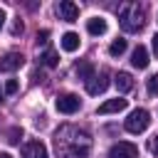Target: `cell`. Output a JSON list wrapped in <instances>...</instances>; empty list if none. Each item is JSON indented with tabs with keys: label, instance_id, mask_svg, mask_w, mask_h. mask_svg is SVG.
<instances>
[{
	"label": "cell",
	"instance_id": "6da1fadb",
	"mask_svg": "<svg viewBox=\"0 0 158 158\" xmlns=\"http://www.w3.org/2000/svg\"><path fill=\"white\" fill-rule=\"evenodd\" d=\"M54 148L59 158H86L91 148V138L86 131L77 126H62L54 133Z\"/></svg>",
	"mask_w": 158,
	"mask_h": 158
},
{
	"label": "cell",
	"instance_id": "7a4b0ae2",
	"mask_svg": "<svg viewBox=\"0 0 158 158\" xmlns=\"http://www.w3.org/2000/svg\"><path fill=\"white\" fill-rule=\"evenodd\" d=\"M118 22L126 32H141L146 25V10L138 2H123L118 7Z\"/></svg>",
	"mask_w": 158,
	"mask_h": 158
},
{
	"label": "cell",
	"instance_id": "3957f363",
	"mask_svg": "<svg viewBox=\"0 0 158 158\" xmlns=\"http://www.w3.org/2000/svg\"><path fill=\"white\" fill-rule=\"evenodd\" d=\"M148 123H151V114H148L146 109H133V111L128 114V118L123 121V128H126L128 133H143V131L148 128Z\"/></svg>",
	"mask_w": 158,
	"mask_h": 158
},
{
	"label": "cell",
	"instance_id": "277c9868",
	"mask_svg": "<svg viewBox=\"0 0 158 158\" xmlns=\"http://www.w3.org/2000/svg\"><path fill=\"white\" fill-rule=\"evenodd\" d=\"M54 106H57L59 114H74V111H79L81 101H79L77 94H59L57 101H54Z\"/></svg>",
	"mask_w": 158,
	"mask_h": 158
},
{
	"label": "cell",
	"instance_id": "5b68a950",
	"mask_svg": "<svg viewBox=\"0 0 158 158\" xmlns=\"http://www.w3.org/2000/svg\"><path fill=\"white\" fill-rule=\"evenodd\" d=\"M109 158H138V148L128 141H118L109 148Z\"/></svg>",
	"mask_w": 158,
	"mask_h": 158
},
{
	"label": "cell",
	"instance_id": "8992f818",
	"mask_svg": "<svg viewBox=\"0 0 158 158\" xmlns=\"http://www.w3.org/2000/svg\"><path fill=\"white\" fill-rule=\"evenodd\" d=\"M57 15L64 22H74L79 17V5L72 2V0H62V2H57Z\"/></svg>",
	"mask_w": 158,
	"mask_h": 158
},
{
	"label": "cell",
	"instance_id": "52a82bcc",
	"mask_svg": "<svg viewBox=\"0 0 158 158\" xmlns=\"http://www.w3.org/2000/svg\"><path fill=\"white\" fill-rule=\"evenodd\" d=\"M106 86H109V74H106V72H99V74H94V77L86 81V91H89L91 96H99L101 91H106Z\"/></svg>",
	"mask_w": 158,
	"mask_h": 158
},
{
	"label": "cell",
	"instance_id": "ba28073f",
	"mask_svg": "<svg viewBox=\"0 0 158 158\" xmlns=\"http://www.w3.org/2000/svg\"><path fill=\"white\" fill-rule=\"evenodd\" d=\"M22 158H49V153L42 141H30L22 146Z\"/></svg>",
	"mask_w": 158,
	"mask_h": 158
},
{
	"label": "cell",
	"instance_id": "9c48e42d",
	"mask_svg": "<svg viewBox=\"0 0 158 158\" xmlns=\"http://www.w3.org/2000/svg\"><path fill=\"white\" fill-rule=\"evenodd\" d=\"M25 64V57L20 52H7L2 59H0V72H15Z\"/></svg>",
	"mask_w": 158,
	"mask_h": 158
},
{
	"label": "cell",
	"instance_id": "30bf717a",
	"mask_svg": "<svg viewBox=\"0 0 158 158\" xmlns=\"http://www.w3.org/2000/svg\"><path fill=\"white\" fill-rule=\"evenodd\" d=\"M126 99H121V96H116V99H109V101H104L101 106H99V114L104 116V114H116V111H123L126 109Z\"/></svg>",
	"mask_w": 158,
	"mask_h": 158
},
{
	"label": "cell",
	"instance_id": "8fae6325",
	"mask_svg": "<svg viewBox=\"0 0 158 158\" xmlns=\"http://www.w3.org/2000/svg\"><path fill=\"white\" fill-rule=\"evenodd\" d=\"M148 62H151V59H148V49H146L143 44H138V47L133 49V54H131V64H133L136 69H146Z\"/></svg>",
	"mask_w": 158,
	"mask_h": 158
},
{
	"label": "cell",
	"instance_id": "7c38bea8",
	"mask_svg": "<svg viewBox=\"0 0 158 158\" xmlns=\"http://www.w3.org/2000/svg\"><path fill=\"white\" fill-rule=\"evenodd\" d=\"M114 84H116V89H118L121 94H126V91L133 89V77H131L128 72H118V74L114 77Z\"/></svg>",
	"mask_w": 158,
	"mask_h": 158
},
{
	"label": "cell",
	"instance_id": "4fadbf2b",
	"mask_svg": "<svg viewBox=\"0 0 158 158\" xmlns=\"http://www.w3.org/2000/svg\"><path fill=\"white\" fill-rule=\"evenodd\" d=\"M59 44H62L64 52H77L79 49V35L77 32H64L62 40H59Z\"/></svg>",
	"mask_w": 158,
	"mask_h": 158
},
{
	"label": "cell",
	"instance_id": "5bb4252c",
	"mask_svg": "<svg viewBox=\"0 0 158 158\" xmlns=\"http://www.w3.org/2000/svg\"><path fill=\"white\" fill-rule=\"evenodd\" d=\"M86 32L94 35V37L104 35V32H106V20H104V17H91V20H86Z\"/></svg>",
	"mask_w": 158,
	"mask_h": 158
},
{
	"label": "cell",
	"instance_id": "9a60e30c",
	"mask_svg": "<svg viewBox=\"0 0 158 158\" xmlns=\"http://www.w3.org/2000/svg\"><path fill=\"white\" fill-rule=\"evenodd\" d=\"M77 77H79V79H84V81H89V79L94 77V67H91L89 62H81V64H77Z\"/></svg>",
	"mask_w": 158,
	"mask_h": 158
},
{
	"label": "cell",
	"instance_id": "2e32d148",
	"mask_svg": "<svg viewBox=\"0 0 158 158\" xmlns=\"http://www.w3.org/2000/svg\"><path fill=\"white\" fill-rule=\"evenodd\" d=\"M123 52H126V40H114L109 44V54L111 57H121Z\"/></svg>",
	"mask_w": 158,
	"mask_h": 158
},
{
	"label": "cell",
	"instance_id": "e0dca14e",
	"mask_svg": "<svg viewBox=\"0 0 158 158\" xmlns=\"http://www.w3.org/2000/svg\"><path fill=\"white\" fill-rule=\"evenodd\" d=\"M40 62H42L44 67H57V64H59V57H57V52H54V49H47V52L40 57Z\"/></svg>",
	"mask_w": 158,
	"mask_h": 158
},
{
	"label": "cell",
	"instance_id": "ac0fdd59",
	"mask_svg": "<svg viewBox=\"0 0 158 158\" xmlns=\"http://www.w3.org/2000/svg\"><path fill=\"white\" fill-rule=\"evenodd\" d=\"M146 89H148L151 96H158V74H151L146 79Z\"/></svg>",
	"mask_w": 158,
	"mask_h": 158
},
{
	"label": "cell",
	"instance_id": "d6986e66",
	"mask_svg": "<svg viewBox=\"0 0 158 158\" xmlns=\"http://www.w3.org/2000/svg\"><path fill=\"white\" fill-rule=\"evenodd\" d=\"M148 151H151L153 156H158V133H156L153 138H148Z\"/></svg>",
	"mask_w": 158,
	"mask_h": 158
},
{
	"label": "cell",
	"instance_id": "ffe728a7",
	"mask_svg": "<svg viewBox=\"0 0 158 158\" xmlns=\"http://www.w3.org/2000/svg\"><path fill=\"white\" fill-rule=\"evenodd\" d=\"M17 91V79H7V84H5V94H15Z\"/></svg>",
	"mask_w": 158,
	"mask_h": 158
},
{
	"label": "cell",
	"instance_id": "44dd1931",
	"mask_svg": "<svg viewBox=\"0 0 158 158\" xmlns=\"http://www.w3.org/2000/svg\"><path fill=\"white\" fill-rule=\"evenodd\" d=\"M20 138H22V131H20V128H12L7 141H10V143H20Z\"/></svg>",
	"mask_w": 158,
	"mask_h": 158
},
{
	"label": "cell",
	"instance_id": "7402d4cb",
	"mask_svg": "<svg viewBox=\"0 0 158 158\" xmlns=\"http://www.w3.org/2000/svg\"><path fill=\"white\" fill-rule=\"evenodd\" d=\"M47 37H49V30H42V32H37V42H47Z\"/></svg>",
	"mask_w": 158,
	"mask_h": 158
},
{
	"label": "cell",
	"instance_id": "603a6c76",
	"mask_svg": "<svg viewBox=\"0 0 158 158\" xmlns=\"http://www.w3.org/2000/svg\"><path fill=\"white\" fill-rule=\"evenodd\" d=\"M20 32H22V22H20V20H17V22H15V25H12V35H20Z\"/></svg>",
	"mask_w": 158,
	"mask_h": 158
},
{
	"label": "cell",
	"instance_id": "cb8c5ba5",
	"mask_svg": "<svg viewBox=\"0 0 158 158\" xmlns=\"http://www.w3.org/2000/svg\"><path fill=\"white\" fill-rule=\"evenodd\" d=\"M2 25H5V10L0 7V30H2Z\"/></svg>",
	"mask_w": 158,
	"mask_h": 158
},
{
	"label": "cell",
	"instance_id": "d4e9b609",
	"mask_svg": "<svg viewBox=\"0 0 158 158\" xmlns=\"http://www.w3.org/2000/svg\"><path fill=\"white\" fill-rule=\"evenodd\" d=\"M153 52H156V57H158V35L153 37Z\"/></svg>",
	"mask_w": 158,
	"mask_h": 158
},
{
	"label": "cell",
	"instance_id": "484cf974",
	"mask_svg": "<svg viewBox=\"0 0 158 158\" xmlns=\"http://www.w3.org/2000/svg\"><path fill=\"white\" fill-rule=\"evenodd\" d=\"M0 158H10V156H7V153H0Z\"/></svg>",
	"mask_w": 158,
	"mask_h": 158
},
{
	"label": "cell",
	"instance_id": "4316f807",
	"mask_svg": "<svg viewBox=\"0 0 158 158\" xmlns=\"http://www.w3.org/2000/svg\"><path fill=\"white\" fill-rule=\"evenodd\" d=\"M0 96H2V91H0Z\"/></svg>",
	"mask_w": 158,
	"mask_h": 158
}]
</instances>
